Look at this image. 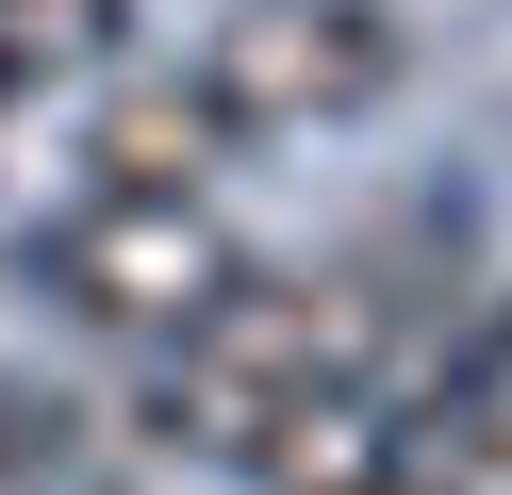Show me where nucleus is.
Instances as JSON below:
<instances>
[{
	"mask_svg": "<svg viewBox=\"0 0 512 495\" xmlns=\"http://www.w3.org/2000/svg\"><path fill=\"white\" fill-rule=\"evenodd\" d=\"M34 264H50V297H67L83 330H116V347H182V330L248 281V248L215 231L199 182H100Z\"/></svg>",
	"mask_w": 512,
	"mask_h": 495,
	"instance_id": "nucleus-2",
	"label": "nucleus"
},
{
	"mask_svg": "<svg viewBox=\"0 0 512 495\" xmlns=\"http://www.w3.org/2000/svg\"><path fill=\"white\" fill-rule=\"evenodd\" d=\"M248 132L215 116V83L199 66H166V83H116L100 99V182H215Z\"/></svg>",
	"mask_w": 512,
	"mask_h": 495,
	"instance_id": "nucleus-4",
	"label": "nucleus"
},
{
	"mask_svg": "<svg viewBox=\"0 0 512 495\" xmlns=\"http://www.w3.org/2000/svg\"><path fill=\"white\" fill-rule=\"evenodd\" d=\"M496 347H512V330H496Z\"/></svg>",
	"mask_w": 512,
	"mask_h": 495,
	"instance_id": "nucleus-6",
	"label": "nucleus"
},
{
	"mask_svg": "<svg viewBox=\"0 0 512 495\" xmlns=\"http://www.w3.org/2000/svg\"><path fill=\"white\" fill-rule=\"evenodd\" d=\"M347 380H364V297H347V281H265V264H248V281L166 347L149 429L199 446V462H248L298 396H347Z\"/></svg>",
	"mask_w": 512,
	"mask_h": 495,
	"instance_id": "nucleus-1",
	"label": "nucleus"
},
{
	"mask_svg": "<svg viewBox=\"0 0 512 495\" xmlns=\"http://www.w3.org/2000/svg\"><path fill=\"white\" fill-rule=\"evenodd\" d=\"M215 116L232 132H314V116H364L397 83V17L380 0H248L232 33L199 50Z\"/></svg>",
	"mask_w": 512,
	"mask_h": 495,
	"instance_id": "nucleus-3",
	"label": "nucleus"
},
{
	"mask_svg": "<svg viewBox=\"0 0 512 495\" xmlns=\"http://www.w3.org/2000/svg\"><path fill=\"white\" fill-rule=\"evenodd\" d=\"M116 33V0H0V66H17V83H34V66H83Z\"/></svg>",
	"mask_w": 512,
	"mask_h": 495,
	"instance_id": "nucleus-5",
	"label": "nucleus"
}]
</instances>
